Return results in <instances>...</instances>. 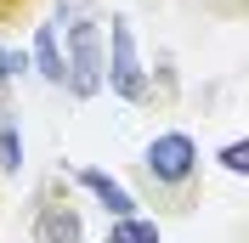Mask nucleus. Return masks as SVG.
Segmentation results:
<instances>
[{
  "instance_id": "obj_1",
  "label": "nucleus",
  "mask_w": 249,
  "mask_h": 243,
  "mask_svg": "<svg viewBox=\"0 0 249 243\" xmlns=\"http://www.w3.org/2000/svg\"><path fill=\"white\" fill-rule=\"evenodd\" d=\"M108 91L119 102H147L153 85H147V68L136 57V34H130V17H108Z\"/></svg>"
},
{
  "instance_id": "obj_2",
  "label": "nucleus",
  "mask_w": 249,
  "mask_h": 243,
  "mask_svg": "<svg viewBox=\"0 0 249 243\" xmlns=\"http://www.w3.org/2000/svg\"><path fill=\"white\" fill-rule=\"evenodd\" d=\"M108 85V57H102V23L79 17L68 29V91L74 96H96Z\"/></svg>"
},
{
  "instance_id": "obj_3",
  "label": "nucleus",
  "mask_w": 249,
  "mask_h": 243,
  "mask_svg": "<svg viewBox=\"0 0 249 243\" xmlns=\"http://www.w3.org/2000/svg\"><path fill=\"white\" fill-rule=\"evenodd\" d=\"M142 164H147V175L164 187H181L193 170H198V147H193V136L187 130H164V136L147 141V153H142Z\"/></svg>"
},
{
  "instance_id": "obj_4",
  "label": "nucleus",
  "mask_w": 249,
  "mask_h": 243,
  "mask_svg": "<svg viewBox=\"0 0 249 243\" xmlns=\"http://www.w3.org/2000/svg\"><path fill=\"white\" fill-rule=\"evenodd\" d=\"M29 57H34V74L46 85H68V40H57V23H40Z\"/></svg>"
},
{
  "instance_id": "obj_5",
  "label": "nucleus",
  "mask_w": 249,
  "mask_h": 243,
  "mask_svg": "<svg viewBox=\"0 0 249 243\" xmlns=\"http://www.w3.org/2000/svg\"><path fill=\"white\" fill-rule=\"evenodd\" d=\"M79 187H85V192H91L96 204H102V209L113 215V221H124V215H136V198L124 192V187L113 181L108 170H79Z\"/></svg>"
},
{
  "instance_id": "obj_6",
  "label": "nucleus",
  "mask_w": 249,
  "mask_h": 243,
  "mask_svg": "<svg viewBox=\"0 0 249 243\" xmlns=\"http://www.w3.org/2000/svg\"><path fill=\"white\" fill-rule=\"evenodd\" d=\"M34 232H40V243H79V215L68 204H46Z\"/></svg>"
},
{
  "instance_id": "obj_7",
  "label": "nucleus",
  "mask_w": 249,
  "mask_h": 243,
  "mask_svg": "<svg viewBox=\"0 0 249 243\" xmlns=\"http://www.w3.org/2000/svg\"><path fill=\"white\" fill-rule=\"evenodd\" d=\"M17 164H23V136H17V113H12V107H0V170H6V175H17Z\"/></svg>"
},
{
  "instance_id": "obj_8",
  "label": "nucleus",
  "mask_w": 249,
  "mask_h": 243,
  "mask_svg": "<svg viewBox=\"0 0 249 243\" xmlns=\"http://www.w3.org/2000/svg\"><path fill=\"white\" fill-rule=\"evenodd\" d=\"M108 243H159V226H153V221H142V215H124V221H113Z\"/></svg>"
},
{
  "instance_id": "obj_9",
  "label": "nucleus",
  "mask_w": 249,
  "mask_h": 243,
  "mask_svg": "<svg viewBox=\"0 0 249 243\" xmlns=\"http://www.w3.org/2000/svg\"><path fill=\"white\" fill-rule=\"evenodd\" d=\"M215 158H221V170H232V175H249V136H244V141H227Z\"/></svg>"
},
{
  "instance_id": "obj_10",
  "label": "nucleus",
  "mask_w": 249,
  "mask_h": 243,
  "mask_svg": "<svg viewBox=\"0 0 249 243\" xmlns=\"http://www.w3.org/2000/svg\"><path fill=\"white\" fill-rule=\"evenodd\" d=\"M29 62H34V57H23V51H6V46H0V85H12V79L23 74Z\"/></svg>"
},
{
  "instance_id": "obj_11",
  "label": "nucleus",
  "mask_w": 249,
  "mask_h": 243,
  "mask_svg": "<svg viewBox=\"0 0 249 243\" xmlns=\"http://www.w3.org/2000/svg\"><path fill=\"white\" fill-rule=\"evenodd\" d=\"M12 6H17V0H0V12H12Z\"/></svg>"
}]
</instances>
